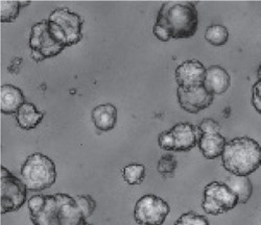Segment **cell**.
I'll list each match as a JSON object with an SVG mask.
<instances>
[{
  "label": "cell",
  "instance_id": "obj_16",
  "mask_svg": "<svg viewBox=\"0 0 261 225\" xmlns=\"http://www.w3.org/2000/svg\"><path fill=\"white\" fill-rule=\"evenodd\" d=\"M226 144V138L221 134V132L203 133L199 140L198 146L206 159L214 160L222 156Z\"/></svg>",
  "mask_w": 261,
  "mask_h": 225
},
{
  "label": "cell",
  "instance_id": "obj_21",
  "mask_svg": "<svg viewBox=\"0 0 261 225\" xmlns=\"http://www.w3.org/2000/svg\"><path fill=\"white\" fill-rule=\"evenodd\" d=\"M0 9H2V23H12L18 18L22 6H21V2L2 0Z\"/></svg>",
  "mask_w": 261,
  "mask_h": 225
},
{
  "label": "cell",
  "instance_id": "obj_14",
  "mask_svg": "<svg viewBox=\"0 0 261 225\" xmlns=\"http://www.w3.org/2000/svg\"><path fill=\"white\" fill-rule=\"evenodd\" d=\"M2 112L6 115L17 114L19 108L27 101L22 90L10 83L2 86Z\"/></svg>",
  "mask_w": 261,
  "mask_h": 225
},
{
  "label": "cell",
  "instance_id": "obj_19",
  "mask_svg": "<svg viewBox=\"0 0 261 225\" xmlns=\"http://www.w3.org/2000/svg\"><path fill=\"white\" fill-rule=\"evenodd\" d=\"M205 39L213 46H223L229 40V31L222 24L210 25L205 32Z\"/></svg>",
  "mask_w": 261,
  "mask_h": 225
},
{
  "label": "cell",
  "instance_id": "obj_13",
  "mask_svg": "<svg viewBox=\"0 0 261 225\" xmlns=\"http://www.w3.org/2000/svg\"><path fill=\"white\" fill-rule=\"evenodd\" d=\"M231 85V77L228 71L221 66L213 65L206 68L203 86L212 95H222L228 91Z\"/></svg>",
  "mask_w": 261,
  "mask_h": 225
},
{
  "label": "cell",
  "instance_id": "obj_6",
  "mask_svg": "<svg viewBox=\"0 0 261 225\" xmlns=\"http://www.w3.org/2000/svg\"><path fill=\"white\" fill-rule=\"evenodd\" d=\"M30 48L32 58L36 62L59 55L65 48L51 36L48 27V20L43 19L32 26L30 35Z\"/></svg>",
  "mask_w": 261,
  "mask_h": 225
},
{
  "label": "cell",
  "instance_id": "obj_5",
  "mask_svg": "<svg viewBox=\"0 0 261 225\" xmlns=\"http://www.w3.org/2000/svg\"><path fill=\"white\" fill-rule=\"evenodd\" d=\"M47 20L51 36L65 47L72 46L83 39L82 27L84 19L69 9H56L51 12Z\"/></svg>",
  "mask_w": 261,
  "mask_h": 225
},
{
  "label": "cell",
  "instance_id": "obj_12",
  "mask_svg": "<svg viewBox=\"0 0 261 225\" xmlns=\"http://www.w3.org/2000/svg\"><path fill=\"white\" fill-rule=\"evenodd\" d=\"M169 132L173 141V151L186 152L198 145L203 132L198 125L189 122H180L173 125Z\"/></svg>",
  "mask_w": 261,
  "mask_h": 225
},
{
  "label": "cell",
  "instance_id": "obj_8",
  "mask_svg": "<svg viewBox=\"0 0 261 225\" xmlns=\"http://www.w3.org/2000/svg\"><path fill=\"white\" fill-rule=\"evenodd\" d=\"M28 187L23 181L2 166V214L16 212L23 207L28 198Z\"/></svg>",
  "mask_w": 261,
  "mask_h": 225
},
{
  "label": "cell",
  "instance_id": "obj_23",
  "mask_svg": "<svg viewBox=\"0 0 261 225\" xmlns=\"http://www.w3.org/2000/svg\"><path fill=\"white\" fill-rule=\"evenodd\" d=\"M173 225H210V223L205 216L190 211L180 216Z\"/></svg>",
  "mask_w": 261,
  "mask_h": 225
},
{
  "label": "cell",
  "instance_id": "obj_24",
  "mask_svg": "<svg viewBox=\"0 0 261 225\" xmlns=\"http://www.w3.org/2000/svg\"><path fill=\"white\" fill-rule=\"evenodd\" d=\"M74 198L77 202L79 207L81 208L82 212L84 213L85 217L86 218L91 217L96 209V201L90 195H87V194H80V195H76Z\"/></svg>",
  "mask_w": 261,
  "mask_h": 225
},
{
  "label": "cell",
  "instance_id": "obj_1",
  "mask_svg": "<svg viewBox=\"0 0 261 225\" xmlns=\"http://www.w3.org/2000/svg\"><path fill=\"white\" fill-rule=\"evenodd\" d=\"M29 209L34 225H92L75 198L66 193L35 195L29 200Z\"/></svg>",
  "mask_w": 261,
  "mask_h": 225
},
{
  "label": "cell",
  "instance_id": "obj_20",
  "mask_svg": "<svg viewBox=\"0 0 261 225\" xmlns=\"http://www.w3.org/2000/svg\"><path fill=\"white\" fill-rule=\"evenodd\" d=\"M124 182L130 186L141 185L145 179V167L140 164H129L122 169Z\"/></svg>",
  "mask_w": 261,
  "mask_h": 225
},
{
  "label": "cell",
  "instance_id": "obj_25",
  "mask_svg": "<svg viewBox=\"0 0 261 225\" xmlns=\"http://www.w3.org/2000/svg\"><path fill=\"white\" fill-rule=\"evenodd\" d=\"M198 126L203 133H219L222 129L220 123L211 118L204 119Z\"/></svg>",
  "mask_w": 261,
  "mask_h": 225
},
{
  "label": "cell",
  "instance_id": "obj_2",
  "mask_svg": "<svg viewBox=\"0 0 261 225\" xmlns=\"http://www.w3.org/2000/svg\"><path fill=\"white\" fill-rule=\"evenodd\" d=\"M154 25L162 29L170 39L191 38L197 33L199 25L197 7L192 2L164 3Z\"/></svg>",
  "mask_w": 261,
  "mask_h": 225
},
{
  "label": "cell",
  "instance_id": "obj_27",
  "mask_svg": "<svg viewBox=\"0 0 261 225\" xmlns=\"http://www.w3.org/2000/svg\"><path fill=\"white\" fill-rule=\"evenodd\" d=\"M257 74H258V79L261 80V64H260V66H259V68H258Z\"/></svg>",
  "mask_w": 261,
  "mask_h": 225
},
{
  "label": "cell",
  "instance_id": "obj_7",
  "mask_svg": "<svg viewBox=\"0 0 261 225\" xmlns=\"http://www.w3.org/2000/svg\"><path fill=\"white\" fill-rule=\"evenodd\" d=\"M238 205L237 196L228 188L225 183L211 182L204 190L203 210L208 215H223Z\"/></svg>",
  "mask_w": 261,
  "mask_h": 225
},
{
  "label": "cell",
  "instance_id": "obj_15",
  "mask_svg": "<svg viewBox=\"0 0 261 225\" xmlns=\"http://www.w3.org/2000/svg\"><path fill=\"white\" fill-rule=\"evenodd\" d=\"M118 111L114 104L105 103L95 106L91 111L94 126L100 131H110L117 123Z\"/></svg>",
  "mask_w": 261,
  "mask_h": 225
},
{
  "label": "cell",
  "instance_id": "obj_18",
  "mask_svg": "<svg viewBox=\"0 0 261 225\" xmlns=\"http://www.w3.org/2000/svg\"><path fill=\"white\" fill-rule=\"evenodd\" d=\"M225 184L237 196L238 204L246 205L250 200L253 193V186L248 176H237L232 174L226 179Z\"/></svg>",
  "mask_w": 261,
  "mask_h": 225
},
{
  "label": "cell",
  "instance_id": "obj_3",
  "mask_svg": "<svg viewBox=\"0 0 261 225\" xmlns=\"http://www.w3.org/2000/svg\"><path fill=\"white\" fill-rule=\"evenodd\" d=\"M222 164L233 175L249 176L261 166V146L250 137L235 138L227 142Z\"/></svg>",
  "mask_w": 261,
  "mask_h": 225
},
{
  "label": "cell",
  "instance_id": "obj_26",
  "mask_svg": "<svg viewBox=\"0 0 261 225\" xmlns=\"http://www.w3.org/2000/svg\"><path fill=\"white\" fill-rule=\"evenodd\" d=\"M31 4H32L31 2H21V6H22V8L28 7V6H30Z\"/></svg>",
  "mask_w": 261,
  "mask_h": 225
},
{
  "label": "cell",
  "instance_id": "obj_9",
  "mask_svg": "<svg viewBox=\"0 0 261 225\" xmlns=\"http://www.w3.org/2000/svg\"><path fill=\"white\" fill-rule=\"evenodd\" d=\"M170 213V207L161 197L147 194L142 196L134 208V219L139 225H162Z\"/></svg>",
  "mask_w": 261,
  "mask_h": 225
},
{
  "label": "cell",
  "instance_id": "obj_10",
  "mask_svg": "<svg viewBox=\"0 0 261 225\" xmlns=\"http://www.w3.org/2000/svg\"><path fill=\"white\" fill-rule=\"evenodd\" d=\"M177 97L180 106L190 114H198L209 107L214 100V95L210 94L204 86L193 89H177Z\"/></svg>",
  "mask_w": 261,
  "mask_h": 225
},
{
  "label": "cell",
  "instance_id": "obj_22",
  "mask_svg": "<svg viewBox=\"0 0 261 225\" xmlns=\"http://www.w3.org/2000/svg\"><path fill=\"white\" fill-rule=\"evenodd\" d=\"M177 167H178V162H177L176 156L170 153H166L160 157L157 165V170L160 175L166 177V176H172Z\"/></svg>",
  "mask_w": 261,
  "mask_h": 225
},
{
  "label": "cell",
  "instance_id": "obj_11",
  "mask_svg": "<svg viewBox=\"0 0 261 225\" xmlns=\"http://www.w3.org/2000/svg\"><path fill=\"white\" fill-rule=\"evenodd\" d=\"M206 74L205 66L198 60H188L179 65L175 76L178 88L189 90L203 86Z\"/></svg>",
  "mask_w": 261,
  "mask_h": 225
},
{
  "label": "cell",
  "instance_id": "obj_4",
  "mask_svg": "<svg viewBox=\"0 0 261 225\" xmlns=\"http://www.w3.org/2000/svg\"><path fill=\"white\" fill-rule=\"evenodd\" d=\"M21 176L30 191H44L57 181L56 164L47 155L35 152L28 156L21 167Z\"/></svg>",
  "mask_w": 261,
  "mask_h": 225
},
{
  "label": "cell",
  "instance_id": "obj_17",
  "mask_svg": "<svg viewBox=\"0 0 261 225\" xmlns=\"http://www.w3.org/2000/svg\"><path fill=\"white\" fill-rule=\"evenodd\" d=\"M44 118V112L39 110L32 102H25L17 112V123L20 128L31 130L36 128Z\"/></svg>",
  "mask_w": 261,
  "mask_h": 225
}]
</instances>
